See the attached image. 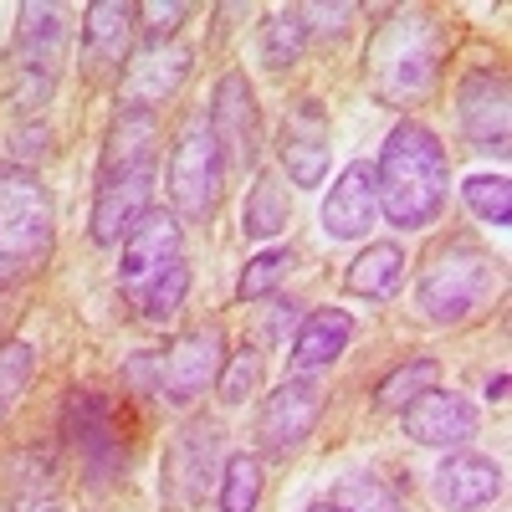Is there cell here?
Masks as SVG:
<instances>
[{"instance_id": "1", "label": "cell", "mask_w": 512, "mask_h": 512, "mask_svg": "<svg viewBox=\"0 0 512 512\" xmlns=\"http://www.w3.org/2000/svg\"><path fill=\"white\" fill-rule=\"evenodd\" d=\"M159 180V118L154 108L123 103L108 123L103 159H98V195H93V241L113 246L149 216Z\"/></svg>"}, {"instance_id": "2", "label": "cell", "mask_w": 512, "mask_h": 512, "mask_svg": "<svg viewBox=\"0 0 512 512\" xmlns=\"http://www.w3.org/2000/svg\"><path fill=\"white\" fill-rule=\"evenodd\" d=\"M374 195H379L384 221L400 231H420L441 216V205L451 195V164H446L441 139L425 123L405 118L390 128L374 164Z\"/></svg>"}, {"instance_id": "3", "label": "cell", "mask_w": 512, "mask_h": 512, "mask_svg": "<svg viewBox=\"0 0 512 512\" xmlns=\"http://www.w3.org/2000/svg\"><path fill=\"white\" fill-rule=\"evenodd\" d=\"M441 52H446L441 21L431 11H400L369 41V57H364L369 88L390 108H410L420 98H431L441 77Z\"/></svg>"}, {"instance_id": "4", "label": "cell", "mask_w": 512, "mask_h": 512, "mask_svg": "<svg viewBox=\"0 0 512 512\" xmlns=\"http://www.w3.org/2000/svg\"><path fill=\"white\" fill-rule=\"evenodd\" d=\"M52 195L21 164H0V287L36 277L52 256Z\"/></svg>"}, {"instance_id": "5", "label": "cell", "mask_w": 512, "mask_h": 512, "mask_svg": "<svg viewBox=\"0 0 512 512\" xmlns=\"http://www.w3.org/2000/svg\"><path fill=\"white\" fill-rule=\"evenodd\" d=\"M497 282H502V262L487 246L461 236V241H451L431 256V267L420 272L415 297H420V308L431 323H466L492 297Z\"/></svg>"}, {"instance_id": "6", "label": "cell", "mask_w": 512, "mask_h": 512, "mask_svg": "<svg viewBox=\"0 0 512 512\" xmlns=\"http://www.w3.org/2000/svg\"><path fill=\"white\" fill-rule=\"evenodd\" d=\"M67 62V21L57 6H36L26 0L21 21H16V41H11V98L21 113H36L52 103V88Z\"/></svg>"}, {"instance_id": "7", "label": "cell", "mask_w": 512, "mask_h": 512, "mask_svg": "<svg viewBox=\"0 0 512 512\" xmlns=\"http://www.w3.org/2000/svg\"><path fill=\"white\" fill-rule=\"evenodd\" d=\"M226 190V154L210 134V118L195 113L180 128V144L169 154V195H175V210L185 221H210Z\"/></svg>"}, {"instance_id": "8", "label": "cell", "mask_w": 512, "mask_h": 512, "mask_svg": "<svg viewBox=\"0 0 512 512\" xmlns=\"http://www.w3.org/2000/svg\"><path fill=\"white\" fill-rule=\"evenodd\" d=\"M277 159L292 185H303V190L323 185L328 159H333V123L318 98H292V108L282 113V128H277Z\"/></svg>"}, {"instance_id": "9", "label": "cell", "mask_w": 512, "mask_h": 512, "mask_svg": "<svg viewBox=\"0 0 512 512\" xmlns=\"http://www.w3.org/2000/svg\"><path fill=\"white\" fill-rule=\"evenodd\" d=\"M185 262V236H180V221L175 216H164V210H149V216L123 236V256H118V287L139 297L175 267Z\"/></svg>"}, {"instance_id": "10", "label": "cell", "mask_w": 512, "mask_h": 512, "mask_svg": "<svg viewBox=\"0 0 512 512\" xmlns=\"http://www.w3.org/2000/svg\"><path fill=\"white\" fill-rule=\"evenodd\" d=\"M62 431L82 451V466H88L93 487H108L123 472V441L113 436V410H108V400L98 390H72L67 395Z\"/></svg>"}, {"instance_id": "11", "label": "cell", "mask_w": 512, "mask_h": 512, "mask_svg": "<svg viewBox=\"0 0 512 512\" xmlns=\"http://www.w3.org/2000/svg\"><path fill=\"white\" fill-rule=\"evenodd\" d=\"M210 134H216L226 164L236 169H251L256 154H262V118H256V93L246 72H226L216 82V93H210Z\"/></svg>"}, {"instance_id": "12", "label": "cell", "mask_w": 512, "mask_h": 512, "mask_svg": "<svg viewBox=\"0 0 512 512\" xmlns=\"http://www.w3.org/2000/svg\"><path fill=\"white\" fill-rule=\"evenodd\" d=\"M456 118L466 128L472 149L507 159V134H512V108H507V77L502 72H472L456 88Z\"/></svg>"}, {"instance_id": "13", "label": "cell", "mask_w": 512, "mask_h": 512, "mask_svg": "<svg viewBox=\"0 0 512 512\" xmlns=\"http://www.w3.org/2000/svg\"><path fill=\"white\" fill-rule=\"evenodd\" d=\"M318 415H323V390L313 379H287L282 390H272V400L262 405V420H256V441L272 456L297 451L313 431H318Z\"/></svg>"}, {"instance_id": "14", "label": "cell", "mask_w": 512, "mask_h": 512, "mask_svg": "<svg viewBox=\"0 0 512 512\" xmlns=\"http://www.w3.org/2000/svg\"><path fill=\"white\" fill-rule=\"evenodd\" d=\"M221 359H226V338H221V328H216V323H205V328L185 333L180 344L169 349V364H164V390H159V395H169L175 405L200 400V395L210 390V384H216Z\"/></svg>"}, {"instance_id": "15", "label": "cell", "mask_w": 512, "mask_h": 512, "mask_svg": "<svg viewBox=\"0 0 512 512\" xmlns=\"http://www.w3.org/2000/svg\"><path fill=\"white\" fill-rule=\"evenodd\" d=\"M431 497L446 512H482L487 502L502 497V466L492 456H472V451H451L436 477H431Z\"/></svg>"}, {"instance_id": "16", "label": "cell", "mask_w": 512, "mask_h": 512, "mask_svg": "<svg viewBox=\"0 0 512 512\" xmlns=\"http://www.w3.org/2000/svg\"><path fill=\"white\" fill-rule=\"evenodd\" d=\"M405 436L420 446H441V451L466 446L477 436V410L472 400H461L451 390H425L420 400L405 405Z\"/></svg>"}, {"instance_id": "17", "label": "cell", "mask_w": 512, "mask_h": 512, "mask_svg": "<svg viewBox=\"0 0 512 512\" xmlns=\"http://www.w3.org/2000/svg\"><path fill=\"white\" fill-rule=\"evenodd\" d=\"M216 446H221V431H210V425H190L175 441L164 466V492L175 507H195L210 492V482H216Z\"/></svg>"}, {"instance_id": "18", "label": "cell", "mask_w": 512, "mask_h": 512, "mask_svg": "<svg viewBox=\"0 0 512 512\" xmlns=\"http://www.w3.org/2000/svg\"><path fill=\"white\" fill-rule=\"evenodd\" d=\"M374 216H379L374 169L359 159V164H349L344 175H338V185L328 190V200H323V231H328L333 241H359V236H369Z\"/></svg>"}, {"instance_id": "19", "label": "cell", "mask_w": 512, "mask_h": 512, "mask_svg": "<svg viewBox=\"0 0 512 512\" xmlns=\"http://www.w3.org/2000/svg\"><path fill=\"white\" fill-rule=\"evenodd\" d=\"M134 16H139V6H123V0H98V6H88V21H82V62H88V77H108V72L123 67L128 36H134Z\"/></svg>"}, {"instance_id": "20", "label": "cell", "mask_w": 512, "mask_h": 512, "mask_svg": "<svg viewBox=\"0 0 512 512\" xmlns=\"http://www.w3.org/2000/svg\"><path fill=\"white\" fill-rule=\"evenodd\" d=\"M185 72H190V47H180V41H169V47H149L134 62V72H128L123 93H128V103H134V108H154V103L180 93Z\"/></svg>"}, {"instance_id": "21", "label": "cell", "mask_w": 512, "mask_h": 512, "mask_svg": "<svg viewBox=\"0 0 512 512\" xmlns=\"http://www.w3.org/2000/svg\"><path fill=\"white\" fill-rule=\"evenodd\" d=\"M349 338H354V318L338 313V308H323V313L303 318V328H297V338H292V369L297 374L328 369L338 354L349 349Z\"/></svg>"}, {"instance_id": "22", "label": "cell", "mask_w": 512, "mask_h": 512, "mask_svg": "<svg viewBox=\"0 0 512 512\" xmlns=\"http://www.w3.org/2000/svg\"><path fill=\"white\" fill-rule=\"evenodd\" d=\"M405 282V251L395 241H374L369 251L354 256V267L344 277V287L354 297H369V303H384V297H395Z\"/></svg>"}, {"instance_id": "23", "label": "cell", "mask_w": 512, "mask_h": 512, "mask_svg": "<svg viewBox=\"0 0 512 512\" xmlns=\"http://www.w3.org/2000/svg\"><path fill=\"white\" fill-rule=\"evenodd\" d=\"M287 221H292V195H287V185H282L277 175H262V180L251 185V195H246L241 231H246V236H277V231H287Z\"/></svg>"}, {"instance_id": "24", "label": "cell", "mask_w": 512, "mask_h": 512, "mask_svg": "<svg viewBox=\"0 0 512 512\" xmlns=\"http://www.w3.org/2000/svg\"><path fill=\"white\" fill-rule=\"evenodd\" d=\"M303 52H308V26H303V16H297V11H277V16L262 21V62L272 72L297 67V62H303Z\"/></svg>"}, {"instance_id": "25", "label": "cell", "mask_w": 512, "mask_h": 512, "mask_svg": "<svg viewBox=\"0 0 512 512\" xmlns=\"http://www.w3.org/2000/svg\"><path fill=\"white\" fill-rule=\"evenodd\" d=\"M333 507L338 512H410L400 502V492L384 482L379 472H349L344 482L333 487Z\"/></svg>"}, {"instance_id": "26", "label": "cell", "mask_w": 512, "mask_h": 512, "mask_svg": "<svg viewBox=\"0 0 512 512\" xmlns=\"http://www.w3.org/2000/svg\"><path fill=\"white\" fill-rule=\"evenodd\" d=\"M436 379H441V364L420 354V359L400 364L395 374H384L374 405H379V410H405V405H410V400H420L425 390H436Z\"/></svg>"}, {"instance_id": "27", "label": "cell", "mask_w": 512, "mask_h": 512, "mask_svg": "<svg viewBox=\"0 0 512 512\" xmlns=\"http://www.w3.org/2000/svg\"><path fill=\"white\" fill-rule=\"evenodd\" d=\"M256 502H262V461L241 451L221 466V512H256Z\"/></svg>"}, {"instance_id": "28", "label": "cell", "mask_w": 512, "mask_h": 512, "mask_svg": "<svg viewBox=\"0 0 512 512\" xmlns=\"http://www.w3.org/2000/svg\"><path fill=\"white\" fill-rule=\"evenodd\" d=\"M461 195H466V205H472L482 221H492V226L512 221V185L502 175H472L461 185Z\"/></svg>"}, {"instance_id": "29", "label": "cell", "mask_w": 512, "mask_h": 512, "mask_svg": "<svg viewBox=\"0 0 512 512\" xmlns=\"http://www.w3.org/2000/svg\"><path fill=\"white\" fill-rule=\"evenodd\" d=\"M185 292H190V267H185V262H175V267H169V272H164L144 297H139V308H144V318H149V323H169V318L180 313Z\"/></svg>"}, {"instance_id": "30", "label": "cell", "mask_w": 512, "mask_h": 512, "mask_svg": "<svg viewBox=\"0 0 512 512\" xmlns=\"http://www.w3.org/2000/svg\"><path fill=\"white\" fill-rule=\"evenodd\" d=\"M31 369H36V349L31 344H6L0 349V420H6L16 410V400L26 395Z\"/></svg>"}, {"instance_id": "31", "label": "cell", "mask_w": 512, "mask_h": 512, "mask_svg": "<svg viewBox=\"0 0 512 512\" xmlns=\"http://www.w3.org/2000/svg\"><path fill=\"white\" fill-rule=\"evenodd\" d=\"M287 267H292V251H262V256H251L246 262V272H241V297L251 303V297H267L282 277H287Z\"/></svg>"}, {"instance_id": "32", "label": "cell", "mask_w": 512, "mask_h": 512, "mask_svg": "<svg viewBox=\"0 0 512 512\" xmlns=\"http://www.w3.org/2000/svg\"><path fill=\"white\" fill-rule=\"evenodd\" d=\"M256 384H262V354L241 349V354L226 364V374H221V400H226V405H241Z\"/></svg>"}, {"instance_id": "33", "label": "cell", "mask_w": 512, "mask_h": 512, "mask_svg": "<svg viewBox=\"0 0 512 512\" xmlns=\"http://www.w3.org/2000/svg\"><path fill=\"white\" fill-rule=\"evenodd\" d=\"M139 16H144V31H149V47H164V36L190 16V6L185 0H164V6L154 0V6H139Z\"/></svg>"}, {"instance_id": "34", "label": "cell", "mask_w": 512, "mask_h": 512, "mask_svg": "<svg viewBox=\"0 0 512 512\" xmlns=\"http://www.w3.org/2000/svg\"><path fill=\"white\" fill-rule=\"evenodd\" d=\"M297 16H303L308 36H313V31H318V36H344V31H349V21H354L359 11H354V6H344V0H338V6H303Z\"/></svg>"}, {"instance_id": "35", "label": "cell", "mask_w": 512, "mask_h": 512, "mask_svg": "<svg viewBox=\"0 0 512 512\" xmlns=\"http://www.w3.org/2000/svg\"><path fill=\"white\" fill-rule=\"evenodd\" d=\"M128 379L139 384V390H164V364L154 359V354H139V359H128V369H123Z\"/></svg>"}, {"instance_id": "36", "label": "cell", "mask_w": 512, "mask_h": 512, "mask_svg": "<svg viewBox=\"0 0 512 512\" xmlns=\"http://www.w3.org/2000/svg\"><path fill=\"white\" fill-rule=\"evenodd\" d=\"M36 154H47V123L16 128V159H36Z\"/></svg>"}, {"instance_id": "37", "label": "cell", "mask_w": 512, "mask_h": 512, "mask_svg": "<svg viewBox=\"0 0 512 512\" xmlns=\"http://www.w3.org/2000/svg\"><path fill=\"white\" fill-rule=\"evenodd\" d=\"M502 395H507V374H497V379L487 384V400H502Z\"/></svg>"}, {"instance_id": "38", "label": "cell", "mask_w": 512, "mask_h": 512, "mask_svg": "<svg viewBox=\"0 0 512 512\" xmlns=\"http://www.w3.org/2000/svg\"><path fill=\"white\" fill-rule=\"evenodd\" d=\"M26 512H62V507H52V502H36V507H26Z\"/></svg>"}, {"instance_id": "39", "label": "cell", "mask_w": 512, "mask_h": 512, "mask_svg": "<svg viewBox=\"0 0 512 512\" xmlns=\"http://www.w3.org/2000/svg\"><path fill=\"white\" fill-rule=\"evenodd\" d=\"M308 512H338V507H333V502H313Z\"/></svg>"}]
</instances>
